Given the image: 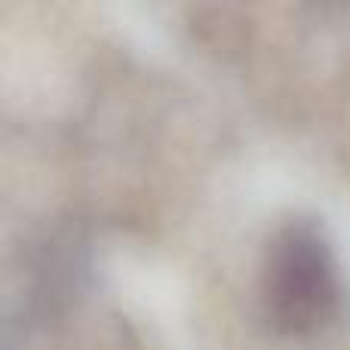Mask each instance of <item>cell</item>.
Returning a JSON list of instances; mask_svg holds the SVG:
<instances>
[{"instance_id": "cell-1", "label": "cell", "mask_w": 350, "mask_h": 350, "mask_svg": "<svg viewBox=\"0 0 350 350\" xmlns=\"http://www.w3.org/2000/svg\"><path fill=\"white\" fill-rule=\"evenodd\" d=\"M265 301L273 326L289 335L323 329L338 310V267L326 237L310 221L277 234L267 261Z\"/></svg>"}]
</instances>
